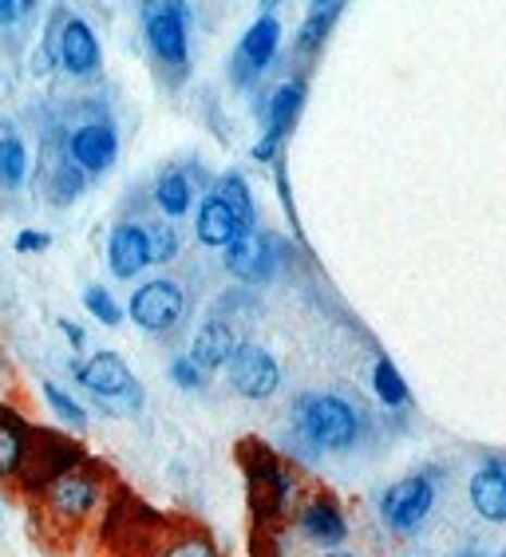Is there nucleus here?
I'll use <instances>...</instances> for the list:
<instances>
[{
    "label": "nucleus",
    "instance_id": "1",
    "mask_svg": "<svg viewBox=\"0 0 506 557\" xmlns=\"http://www.w3.org/2000/svg\"><path fill=\"white\" fill-rule=\"evenodd\" d=\"M33 522L40 530V537L52 549H64L76 530L96 515V506L103 503V479L99 471H91L87 462H76L72 471L55 474L52 483L44 486L40 494H33Z\"/></svg>",
    "mask_w": 506,
    "mask_h": 557
},
{
    "label": "nucleus",
    "instance_id": "2",
    "mask_svg": "<svg viewBox=\"0 0 506 557\" xmlns=\"http://www.w3.org/2000/svg\"><path fill=\"white\" fill-rule=\"evenodd\" d=\"M293 423L317 450H348L360 435V416L353 404L341 396H317V392L297 399Z\"/></svg>",
    "mask_w": 506,
    "mask_h": 557
},
{
    "label": "nucleus",
    "instance_id": "3",
    "mask_svg": "<svg viewBox=\"0 0 506 557\" xmlns=\"http://www.w3.org/2000/svg\"><path fill=\"white\" fill-rule=\"evenodd\" d=\"M79 384L96 396V404L111 416H131V411L143 408V387L139 380L131 375V368L123 364L119 352H96L91 360L76 368Z\"/></svg>",
    "mask_w": 506,
    "mask_h": 557
},
{
    "label": "nucleus",
    "instance_id": "4",
    "mask_svg": "<svg viewBox=\"0 0 506 557\" xmlns=\"http://www.w3.org/2000/svg\"><path fill=\"white\" fill-rule=\"evenodd\" d=\"M431 506H435V474H408V479H399L384 491L380 498V515L392 530L399 534H408L423 518L431 515Z\"/></svg>",
    "mask_w": 506,
    "mask_h": 557
},
{
    "label": "nucleus",
    "instance_id": "5",
    "mask_svg": "<svg viewBox=\"0 0 506 557\" xmlns=\"http://www.w3.org/2000/svg\"><path fill=\"white\" fill-rule=\"evenodd\" d=\"M186 309V297L183 289L174 285V281H147L143 289H135V297H131V321L139 324V329H147V333H166V329H174L178 324V317H183Z\"/></svg>",
    "mask_w": 506,
    "mask_h": 557
},
{
    "label": "nucleus",
    "instance_id": "6",
    "mask_svg": "<svg viewBox=\"0 0 506 557\" xmlns=\"http://www.w3.org/2000/svg\"><path fill=\"white\" fill-rule=\"evenodd\" d=\"M230 387L246 399H270L281 384V368L266 348L258 344H242L234 356H230Z\"/></svg>",
    "mask_w": 506,
    "mask_h": 557
},
{
    "label": "nucleus",
    "instance_id": "7",
    "mask_svg": "<svg viewBox=\"0 0 506 557\" xmlns=\"http://www.w3.org/2000/svg\"><path fill=\"white\" fill-rule=\"evenodd\" d=\"M48 48L60 60V67L72 75H96L99 72V40L79 16L60 21V33L48 36Z\"/></svg>",
    "mask_w": 506,
    "mask_h": 557
},
{
    "label": "nucleus",
    "instance_id": "8",
    "mask_svg": "<svg viewBox=\"0 0 506 557\" xmlns=\"http://www.w3.org/2000/svg\"><path fill=\"white\" fill-rule=\"evenodd\" d=\"M143 28L155 55L166 64H186V9L183 4H147Z\"/></svg>",
    "mask_w": 506,
    "mask_h": 557
},
{
    "label": "nucleus",
    "instance_id": "9",
    "mask_svg": "<svg viewBox=\"0 0 506 557\" xmlns=\"http://www.w3.org/2000/svg\"><path fill=\"white\" fill-rule=\"evenodd\" d=\"M115 150L119 139L111 123H84V127L67 135V162H76L79 171H108L111 162H115Z\"/></svg>",
    "mask_w": 506,
    "mask_h": 557
},
{
    "label": "nucleus",
    "instance_id": "10",
    "mask_svg": "<svg viewBox=\"0 0 506 557\" xmlns=\"http://www.w3.org/2000/svg\"><path fill=\"white\" fill-rule=\"evenodd\" d=\"M28 443H33V423L12 404H0V483L16 486V479L24 471Z\"/></svg>",
    "mask_w": 506,
    "mask_h": 557
},
{
    "label": "nucleus",
    "instance_id": "11",
    "mask_svg": "<svg viewBox=\"0 0 506 557\" xmlns=\"http://www.w3.org/2000/svg\"><path fill=\"white\" fill-rule=\"evenodd\" d=\"M226 265L242 281H266L273 273V242L266 234H242L226 249Z\"/></svg>",
    "mask_w": 506,
    "mask_h": 557
},
{
    "label": "nucleus",
    "instance_id": "12",
    "mask_svg": "<svg viewBox=\"0 0 506 557\" xmlns=\"http://www.w3.org/2000/svg\"><path fill=\"white\" fill-rule=\"evenodd\" d=\"M108 261L115 277H135L143 265H151V253H147V230L135 222H123L111 230L108 242Z\"/></svg>",
    "mask_w": 506,
    "mask_h": 557
},
{
    "label": "nucleus",
    "instance_id": "13",
    "mask_svg": "<svg viewBox=\"0 0 506 557\" xmlns=\"http://www.w3.org/2000/svg\"><path fill=\"white\" fill-rule=\"evenodd\" d=\"M198 242L210 249H230L242 237V225H237V218L230 214V206L218 198V194H210L202 206H198Z\"/></svg>",
    "mask_w": 506,
    "mask_h": 557
},
{
    "label": "nucleus",
    "instance_id": "14",
    "mask_svg": "<svg viewBox=\"0 0 506 557\" xmlns=\"http://www.w3.org/2000/svg\"><path fill=\"white\" fill-rule=\"evenodd\" d=\"M471 506L486 522H506V462H486L471 479Z\"/></svg>",
    "mask_w": 506,
    "mask_h": 557
},
{
    "label": "nucleus",
    "instance_id": "15",
    "mask_svg": "<svg viewBox=\"0 0 506 557\" xmlns=\"http://www.w3.org/2000/svg\"><path fill=\"white\" fill-rule=\"evenodd\" d=\"M237 348H242V344H237L234 324H226V321H206L202 333L195 336L190 360H195V364L202 368V372H210V368L230 364V356H234Z\"/></svg>",
    "mask_w": 506,
    "mask_h": 557
},
{
    "label": "nucleus",
    "instance_id": "16",
    "mask_svg": "<svg viewBox=\"0 0 506 557\" xmlns=\"http://www.w3.org/2000/svg\"><path fill=\"white\" fill-rule=\"evenodd\" d=\"M301 530H305V537H312V542H317V546H329V549H336L348 537L345 515H341V510H336V503H329V498H312V503L305 506V510H301Z\"/></svg>",
    "mask_w": 506,
    "mask_h": 557
},
{
    "label": "nucleus",
    "instance_id": "17",
    "mask_svg": "<svg viewBox=\"0 0 506 557\" xmlns=\"http://www.w3.org/2000/svg\"><path fill=\"white\" fill-rule=\"evenodd\" d=\"M277 44H281V24L273 21V16H261L246 33V40H242V64L261 72V67L277 55Z\"/></svg>",
    "mask_w": 506,
    "mask_h": 557
},
{
    "label": "nucleus",
    "instance_id": "18",
    "mask_svg": "<svg viewBox=\"0 0 506 557\" xmlns=\"http://www.w3.org/2000/svg\"><path fill=\"white\" fill-rule=\"evenodd\" d=\"M301 103H305V84H301V79H289V84H281L277 91H273L270 131H266V135L281 139V135H285V131L297 123V111H301Z\"/></svg>",
    "mask_w": 506,
    "mask_h": 557
},
{
    "label": "nucleus",
    "instance_id": "19",
    "mask_svg": "<svg viewBox=\"0 0 506 557\" xmlns=\"http://www.w3.org/2000/svg\"><path fill=\"white\" fill-rule=\"evenodd\" d=\"M155 202H159L162 214H171V218L186 214V210H190V183H186V174H178V171L162 174L159 183H155Z\"/></svg>",
    "mask_w": 506,
    "mask_h": 557
},
{
    "label": "nucleus",
    "instance_id": "20",
    "mask_svg": "<svg viewBox=\"0 0 506 557\" xmlns=\"http://www.w3.org/2000/svg\"><path fill=\"white\" fill-rule=\"evenodd\" d=\"M218 198L230 206V214L237 218V225H242V234H254V198H249L246 183L237 178V174H226L222 183H218Z\"/></svg>",
    "mask_w": 506,
    "mask_h": 557
},
{
    "label": "nucleus",
    "instance_id": "21",
    "mask_svg": "<svg viewBox=\"0 0 506 557\" xmlns=\"http://www.w3.org/2000/svg\"><path fill=\"white\" fill-rule=\"evenodd\" d=\"M28 174V150L16 135H4L0 139V190H16Z\"/></svg>",
    "mask_w": 506,
    "mask_h": 557
},
{
    "label": "nucleus",
    "instance_id": "22",
    "mask_svg": "<svg viewBox=\"0 0 506 557\" xmlns=\"http://www.w3.org/2000/svg\"><path fill=\"white\" fill-rule=\"evenodd\" d=\"M44 399H48V408L55 411V419H60V423H67L72 431H84L87 428V411L79 408L76 399L67 396L64 387H55L52 380H44Z\"/></svg>",
    "mask_w": 506,
    "mask_h": 557
},
{
    "label": "nucleus",
    "instance_id": "23",
    "mask_svg": "<svg viewBox=\"0 0 506 557\" xmlns=\"http://www.w3.org/2000/svg\"><path fill=\"white\" fill-rule=\"evenodd\" d=\"M336 12H341V4H321V9H312V16L305 21L301 36H297V48H301V52H317V44H321L324 33L333 28Z\"/></svg>",
    "mask_w": 506,
    "mask_h": 557
},
{
    "label": "nucleus",
    "instance_id": "24",
    "mask_svg": "<svg viewBox=\"0 0 506 557\" xmlns=\"http://www.w3.org/2000/svg\"><path fill=\"white\" fill-rule=\"evenodd\" d=\"M155 557H218L214 542L206 534H195V530H186V534L171 537L166 546H159V554Z\"/></svg>",
    "mask_w": 506,
    "mask_h": 557
},
{
    "label": "nucleus",
    "instance_id": "25",
    "mask_svg": "<svg viewBox=\"0 0 506 557\" xmlns=\"http://www.w3.org/2000/svg\"><path fill=\"white\" fill-rule=\"evenodd\" d=\"M377 396L388 404V408H399V404H408V384L399 380V372H396V364L392 360H380L377 364Z\"/></svg>",
    "mask_w": 506,
    "mask_h": 557
},
{
    "label": "nucleus",
    "instance_id": "26",
    "mask_svg": "<svg viewBox=\"0 0 506 557\" xmlns=\"http://www.w3.org/2000/svg\"><path fill=\"white\" fill-rule=\"evenodd\" d=\"M147 253H151V261L166 265V261L178 253V234H174L171 225H151V230H147Z\"/></svg>",
    "mask_w": 506,
    "mask_h": 557
},
{
    "label": "nucleus",
    "instance_id": "27",
    "mask_svg": "<svg viewBox=\"0 0 506 557\" xmlns=\"http://www.w3.org/2000/svg\"><path fill=\"white\" fill-rule=\"evenodd\" d=\"M84 305H87L91 312H96V317H99L103 324H119V321H123V312H119V305L111 300V293L103 289V285H87Z\"/></svg>",
    "mask_w": 506,
    "mask_h": 557
},
{
    "label": "nucleus",
    "instance_id": "28",
    "mask_svg": "<svg viewBox=\"0 0 506 557\" xmlns=\"http://www.w3.org/2000/svg\"><path fill=\"white\" fill-rule=\"evenodd\" d=\"M171 380L178 387H186V392H198V387L206 384V372L190 360V356H183V360H174L171 364Z\"/></svg>",
    "mask_w": 506,
    "mask_h": 557
},
{
    "label": "nucleus",
    "instance_id": "29",
    "mask_svg": "<svg viewBox=\"0 0 506 557\" xmlns=\"http://www.w3.org/2000/svg\"><path fill=\"white\" fill-rule=\"evenodd\" d=\"M28 12H33V4H28V0H0V28L21 24Z\"/></svg>",
    "mask_w": 506,
    "mask_h": 557
},
{
    "label": "nucleus",
    "instance_id": "30",
    "mask_svg": "<svg viewBox=\"0 0 506 557\" xmlns=\"http://www.w3.org/2000/svg\"><path fill=\"white\" fill-rule=\"evenodd\" d=\"M48 246H52V237L36 234V230H24V234L16 237V253H36V249H48Z\"/></svg>",
    "mask_w": 506,
    "mask_h": 557
},
{
    "label": "nucleus",
    "instance_id": "31",
    "mask_svg": "<svg viewBox=\"0 0 506 557\" xmlns=\"http://www.w3.org/2000/svg\"><path fill=\"white\" fill-rule=\"evenodd\" d=\"M60 329H64V336H67V341H72V348H84V329H79V324L60 321Z\"/></svg>",
    "mask_w": 506,
    "mask_h": 557
},
{
    "label": "nucleus",
    "instance_id": "32",
    "mask_svg": "<svg viewBox=\"0 0 506 557\" xmlns=\"http://www.w3.org/2000/svg\"><path fill=\"white\" fill-rule=\"evenodd\" d=\"M324 557H356V554H348V549H333V554H324Z\"/></svg>",
    "mask_w": 506,
    "mask_h": 557
},
{
    "label": "nucleus",
    "instance_id": "33",
    "mask_svg": "<svg viewBox=\"0 0 506 557\" xmlns=\"http://www.w3.org/2000/svg\"><path fill=\"white\" fill-rule=\"evenodd\" d=\"M0 525H4V506H0Z\"/></svg>",
    "mask_w": 506,
    "mask_h": 557
}]
</instances>
